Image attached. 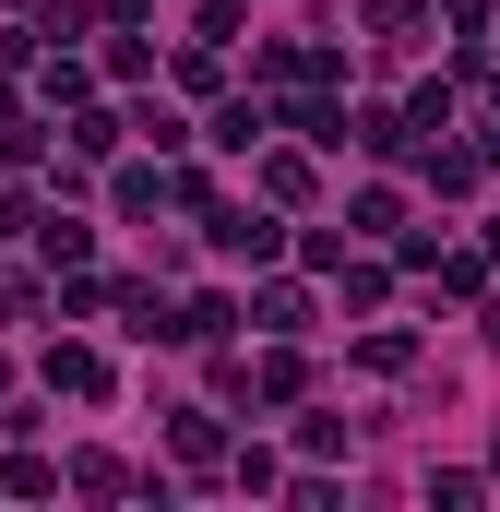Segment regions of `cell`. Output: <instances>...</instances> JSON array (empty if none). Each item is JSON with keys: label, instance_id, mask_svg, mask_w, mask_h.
Here are the masks:
<instances>
[{"label": "cell", "instance_id": "cell-1", "mask_svg": "<svg viewBox=\"0 0 500 512\" xmlns=\"http://www.w3.org/2000/svg\"><path fill=\"white\" fill-rule=\"evenodd\" d=\"M48 382H60V393H108V358H96V346H60Z\"/></svg>", "mask_w": 500, "mask_h": 512}]
</instances>
